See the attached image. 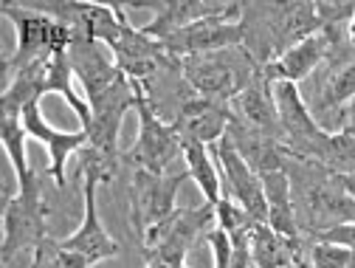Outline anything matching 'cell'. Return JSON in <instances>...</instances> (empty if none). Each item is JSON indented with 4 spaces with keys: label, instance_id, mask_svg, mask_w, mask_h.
I'll use <instances>...</instances> for the list:
<instances>
[{
    "label": "cell",
    "instance_id": "ffe728a7",
    "mask_svg": "<svg viewBox=\"0 0 355 268\" xmlns=\"http://www.w3.org/2000/svg\"><path fill=\"white\" fill-rule=\"evenodd\" d=\"M262 178V190H265V201H268V226L299 243L302 240V229L296 223V209H293V195H291V175L288 169H274V172H265Z\"/></svg>",
    "mask_w": 355,
    "mask_h": 268
},
{
    "label": "cell",
    "instance_id": "83f0119b",
    "mask_svg": "<svg viewBox=\"0 0 355 268\" xmlns=\"http://www.w3.org/2000/svg\"><path fill=\"white\" fill-rule=\"evenodd\" d=\"M338 133L344 136H352L355 139V99H349L341 110V119H338Z\"/></svg>",
    "mask_w": 355,
    "mask_h": 268
},
{
    "label": "cell",
    "instance_id": "3957f363",
    "mask_svg": "<svg viewBox=\"0 0 355 268\" xmlns=\"http://www.w3.org/2000/svg\"><path fill=\"white\" fill-rule=\"evenodd\" d=\"M0 15L17 31L15 51L3 62V85L31 62L49 60L54 54H68L71 42H73V31L68 26L57 23L54 17L34 12L23 3H3L0 6Z\"/></svg>",
    "mask_w": 355,
    "mask_h": 268
},
{
    "label": "cell",
    "instance_id": "f546056e",
    "mask_svg": "<svg viewBox=\"0 0 355 268\" xmlns=\"http://www.w3.org/2000/svg\"><path fill=\"white\" fill-rule=\"evenodd\" d=\"M341 181H344V187H347V192L355 198V172L352 175H341Z\"/></svg>",
    "mask_w": 355,
    "mask_h": 268
},
{
    "label": "cell",
    "instance_id": "7a4b0ae2",
    "mask_svg": "<svg viewBox=\"0 0 355 268\" xmlns=\"http://www.w3.org/2000/svg\"><path fill=\"white\" fill-rule=\"evenodd\" d=\"M257 71L259 62L251 57L245 46L181 60V79L189 85V91L195 97L223 105H232L245 91Z\"/></svg>",
    "mask_w": 355,
    "mask_h": 268
},
{
    "label": "cell",
    "instance_id": "d6986e66",
    "mask_svg": "<svg viewBox=\"0 0 355 268\" xmlns=\"http://www.w3.org/2000/svg\"><path fill=\"white\" fill-rule=\"evenodd\" d=\"M0 139H3L9 164L15 169L17 190L40 187L42 178H40V172L31 169L28 156H26V139H28V133L23 127V108H17L15 102H6V99H0Z\"/></svg>",
    "mask_w": 355,
    "mask_h": 268
},
{
    "label": "cell",
    "instance_id": "cb8c5ba5",
    "mask_svg": "<svg viewBox=\"0 0 355 268\" xmlns=\"http://www.w3.org/2000/svg\"><path fill=\"white\" fill-rule=\"evenodd\" d=\"M28 268H94L82 254L68 251L60 240H54L51 235L42 240L34 251H31V265Z\"/></svg>",
    "mask_w": 355,
    "mask_h": 268
},
{
    "label": "cell",
    "instance_id": "44dd1931",
    "mask_svg": "<svg viewBox=\"0 0 355 268\" xmlns=\"http://www.w3.org/2000/svg\"><path fill=\"white\" fill-rule=\"evenodd\" d=\"M254 268H304V240L293 243L277 235L268 223H257L251 232Z\"/></svg>",
    "mask_w": 355,
    "mask_h": 268
},
{
    "label": "cell",
    "instance_id": "9a60e30c",
    "mask_svg": "<svg viewBox=\"0 0 355 268\" xmlns=\"http://www.w3.org/2000/svg\"><path fill=\"white\" fill-rule=\"evenodd\" d=\"M333 51V37L322 28L316 34H310L304 37L302 42H296V46L285 49L279 57L268 60V62H262V76L268 79L271 85L277 82H293L299 85L302 79H307L310 74H313Z\"/></svg>",
    "mask_w": 355,
    "mask_h": 268
},
{
    "label": "cell",
    "instance_id": "8fae6325",
    "mask_svg": "<svg viewBox=\"0 0 355 268\" xmlns=\"http://www.w3.org/2000/svg\"><path fill=\"white\" fill-rule=\"evenodd\" d=\"M211 156L217 158L220 175H223V195L234 198L257 223L268 220V201H265V190H262V178L243 161V156L234 150V144L223 136L214 147Z\"/></svg>",
    "mask_w": 355,
    "mask_h": 268
},
{
    "label": "cell",
    "instance_id": "6da1fadb",
    "mask_svg": "<svg viewBox=\"0 0 355 268\" xmlns=\"http://www.w3.org/2000/svg\"><path fill=\"white\" fill-rule=\"evenodd\" d=\"M285 169L291 175L296 223L302 232H307V237L338 226V223L355 220V198L347 192L338 172L327 169L319 161L293 156H288Z\"/></svg>",
    "mask_w": 355,
    "mask_h": 268
},
{
    "label": "cell",
    "instance_id": "277c9868",
    "mask_svg": "<svg viewBox=\"0 0 355 268\" xmlns=\"http://www.w3.org/2000/svg\"><path fill=\"white\" fill-rule=\"evenodd\" d=\"M132 94H136L132 110L139 116V136H136V144L121 156V161H127L132 169H147V172L164 175L175 158H181L184 142L178 136L175 124L161 119L150 97V87L144 82H132Z\"/></svg>",
    "mask_w": 355,
    "mask_h": 268
},
{
    "label": "cell",
    "instance_id": "f1b7e54d",
    "mask_svg": "<svg viewBox=\"0 0 355 268\" xmlns=\"http://www.w3.org/2000/svg\"><path fill=\"white\" fill-rule=\"evenodd\" d=\"M333 31H341V34H344V40H347V46H349V49H355V15H352L341 28H333Z\"/></svg>",
    "mask_w": 355,
    "mask_h": 268
},
{
    "label": "cell",
    "instance_id": "30bf717a",
    "mask_svg": "<svg viewBox=\"0 0 355 268\" xmlns=\"http://www.w3.org/2000/svg\"><path fill=\"white\" fill-rule=\"evenodd\" d=\"M169 57L184 60V57H198V54H214L226 49H240L245 46V26H243V6L234 3L232 12L214 15L206 20H198L181 31L169 34L161 40Z\"/></svg>",
    "mask_w": 355,
    "mask_h": 268
},
{
    "label": "cell",
    "instance_id": "5bb4252c",
    "mask_svg": "<svg viewBox=\"0 0 355 268\" xmlns=\"http://www.w3.org/2000/svg\"><path fill=\"white\" fill-rule=\"evenodd\" d=\"M68 62L73 68L76 82L82 85V97L85 102H94L102 94H107L110 87L124 76L119 65L105 54L102 42L91 37H73L71 49H68Z\"/></svg>",
    "mask_w": 355,
    "mask_h": 268
},
{
    "label": "cell",
    "instance_id": "ba28073f",
    "mask_svg": "<svg viewBox=\"0 0 355 268\" xmlns=\"http://www.w3.org/2000/svg\"><path fill=\"white\" fill-rule=\"evenodd\" d=\"M49 203L42 198V184L31 190H17V195H6L3 203V243H0V260L3 268H12V260L37 249L49 237Z\"/></svg>",
    "mask_w": 355,
    "mask_h": 268
},
{
    "label": "cell",
    "instance_id": "8992f818",
    "mask_svg": "<svg viewBox=\"0 0 355 268\" xmlns=\"http://www.w3.org/2000/svg\"><path fill=\"white\" fill-rule=\"evenodd\" d=\"M274 99H277V113H279V127H282V144L288 156L310 158L322 164L330 150L333 133L316 122L313 110L307 108V102L302 99L299 87L293 82H277Z\"/></svg>",
    "mask_w": 355,
    "mask_h": 268
},
{
    "label": "cell",
    "instance_id": "52a82bcc",
    "mask_svg": "<svg viewBox=\"0 0 355 268\" xmlns=\"http://www.w3.org/2000/svg\"><path fill=\"white\" fill-rule=\"evenodd\" d=\"M189 172H147V169H132L130 181V223L139 240L147 237L150 229L161 226L178 212V192L187 184Z\"/></svg>",
    "mask_w": 355,
    "mask_h": 268
},
{
    "label": "cell",
    "instance_id": "4316f807",
    "mask_svg": "<svg viewBox=\"0 0 355 268\" xmlns=\"http://www.w3.org/2000/svg\"><path fill=\"white\" fill-rule=\"evenodd\" d=\"M144 254V268H187V260L169 257L164 251H141Z\"/></svg>",
    "mask_w": 355,
    "mask_h": 268
},
{
    "label": "cell",
    "instance_id": "7c38bea8",
    "mask_svg": "<svg viewBox=\"0 0 355 268\" xmlns=\"http://www.w3.org/2000/svg\"><path fill=\"white\" fill-rule=\"evenodd\" d=\"M23 127L28 133V139H37L40 144L49 147V178L57 184V190H65V167H68V158L82 153L87 147V133L79 127V130H60L54 127L46 116L40 110V102H31L23 108Z\"/></svg>",
    "mask_w": 355,
    "mask_h": 268
},
{
    "label": "cell",
    "instance_id": "7402d4cb",
    "mask_svg": "<svg viewBox=\"0 0 355 268\" xmlns=\"http://www.w3.org/2000/svg\"><path fill=\"white\" fill-rule=\"evenodd\" d=\"M189 178L198 184L200 195L206 203L217 206V201L223 198V175H220V167L211 156V147L200 144V142H184V153H181Z\"/></svg>",
    "mask_w": 355,
    "mask_h": 268
},
{
    "label": "cell",
    "instance_id": "603a6c76",
    "mask_svg": "<svg viewBox=\"0 0 355 268\" xmlns=\"http://www.w3.org/2000/svg\"><path fill=\"white\" fill-rule=\"evenodd\" d=\"M349 99H355V60L344 62L322 87L316 110H336L344 108Z\"/></svg>",
    "mask_w": 355,
    "mask_h": 268
},
{
    "label": "cell",
    "instance_id": "484cf974",
    "mask_svg": "<svg viewBox=\"0 0 355 268\" xmlns=\"http://www.w3.org/2000/svg\"><path fill=\"white\" fill-rule=\"evenodd\" d=\"M307 240H322V243H333V246H344V249L355 251V220L338 223V226H330L324 232H316V235H310Z\"/></svg>",
    "mask_w": 355,
    "mask_h": 268
},
{
    "label": "cell",
    "instance_id": "5b68a950",
    "mask_svg": "<svg viewBox=\"0 0 355 268\" xmlns=\"http://www.w3.org/2000/svg\"><path fill=\"white\" fill-rule=\"evenodd\" d=\"M79 175H82V201H85L82 223H79V229H76L73 235L62 237L60 243H62L68 251L82 254L91 265H96V262H105V260H113V257L121 254V243L107 235V229L102 226V220H99V209H96L99 184L113 181V172H110V169L105 167V161H99L94 153L82 150Z\"/></svg>",
    "mask_w": 355,
    "mask_h": 268
},
{
    "label": "cell",
    "instance_id": "2e32d148",
    "mask_svg": "<svg viewBox=\"0 0 355 268\" xmlns=\"http://www.w3.org/2000/svg\"><path fill=\"white\" fill-rule=\"evenodd\" d=\"M226 139L234 144V150L243 156V161L257 175L274 172V169H285V164H288V150H285V144L279 139L268 136V133H262V130L248 127L237 116L232 119V124L226 130Z\"/></svg>",
    "mask_w": 355,
    "mask_h": 268
},
{
    "label": "cell",
    "instance_id": "9c48e42d",
    "mask_svg": "<svg viewBox=\"0 0 355 268\" xmlns=\"http://www.w3.org/2000/svg\"><path fill=\"white\" fill-rule=\"evenodd\" d=\"M132 105H136V94H132V82L127 76H121L99 99L87 102V108H91V124L82 127L87 133L85 150L94 153L99 161H105V167L113 172V178L121 164V153H119L121 124H124L127 110H132Z\"/></svg>",
    "mask_w": 355,
    "mask_h": 268
},
{
    "label": "cell",
    "instance_id": "4fadbf2b",
    "mask_svg": "<svg viewBox=\"0 0 355 268\" xmlns=\"http://www.w3.org/2000/svg\"><path fill=\"white\" fill-rule=\"evenodd\" d=\"M232 119H234L232 105L211 102V99L192 94L189 99L178 105L172 124L178 130V136H181V142H200L206 147H214L226 136Z\"/></svg>",
    "mask_w": 355,
    "mask_h": 268
},
{
    "label": "cell",
    "instance_id": "ac0fdd59",
    "mask_svg": "<svg viewBox=\"0 0 355 268\" xmlns=\"http://www.w3.org/2000/svg\"><path fill=\"white\" fill-rule=\"evenodd\" d=\"M232 113L245 122L254 130H262L268 136L282 142V127H279V113H277V99H274V85L262 76V68L257 76L248 82L245 91L232 102Z\"/></svg>",
    "mask_w": 355,
    "mask_h": 268
},
{
    "label": "cell",
    "instance_id": "d4e9b609",
    "mask_svg": "<svg viewBox=\"0 0 355 268\" xmlns=\"http://www.w3.org/2000/svg\"><path fill=\"white\" fill-rule=\"evenodd\" d=\"M304 268H355V251L322 240L304 243Z\"/></svg>",
    "mask_w": 355,
    "mask_h": 268
},
{
    "label": "cell",
    "instance_id": "e0dca14e",
    "mask_svg": "<svg viewBox=\"0 0 355 268\" xmlns=\"http://www.w3.org/2000/svg\"><path fill=\"white\" fill-rule=\"evenodd\" d=\"M234 3H203V0H172V3H139L136 9H153L155 17L141 26V31L153 40H166L169 34L181 31L198 20L226 15L232 12Z\"/></svg>",
    "mask_w": 355,
    "mask_h": 268
}]
</instances>
